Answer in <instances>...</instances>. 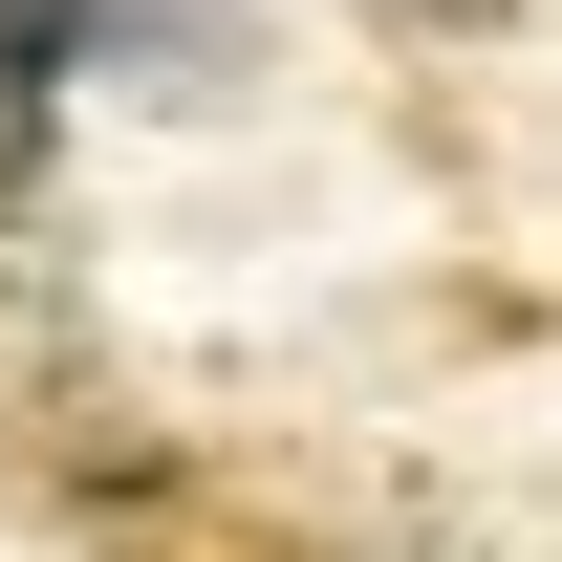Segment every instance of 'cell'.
Returning <instances> with one entry per match:
<instances>
[{
  "label": "cell",
  "mask_w": 562,
  "mask_h": 562,
  "mask_svg": "<svg viewBox=\"0 0 562 562\" xmlns=\"http://www.w3.org/2000/svg\"><path fill=\"white\" fill-rule=\"evenodd\" d=\"M109 44V0H0V131L44 151V109H66V66Z\"/></svg>",
  "instance_id": "1"
},
{
  "label": "cell",
  "mask_w": 562,
  "mask_h": 562,
  "mask_svg": "<svg viewBox=\"0 0 562 562\" xmlns=\"http://www.w3.org/2000/svg\"><path fill=\"white\" fill-rule=\"evenodd\" d=\"M412 22H432V0H412Z\"/></svg>",
  "instance_id": "2"
}]
</instances>
